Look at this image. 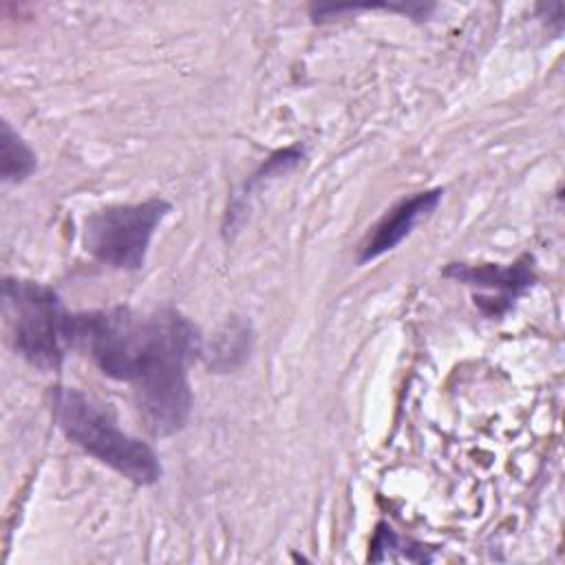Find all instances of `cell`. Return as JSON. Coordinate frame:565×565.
Here are the masks:
<instances>
[{"instance_id": "obj_1", "label": "cell", "mask_w": 565, "mask_h": 565, "mask_svg": "<svg viewBox=\"0 0 565 565\" xmlns=\"http://www.w3.org/2000/svg\"><path fill=\"white\" fill-rule=\"evenodd\" d=\"M75 349L88 351L108 377L130 382L146 428L177 433L192 408L188 364L201 353L194 324L172 309L137 313L128 307L75 316Z\"/></svg>"}, {"instance_id": "obj_2", "label": "cell", "mask_w": 565, "mask_h": 565, "mask_svg": "<svg viewBox=\"0 0 565 565\" xmlns=\"http://www.w3.org/2000/svg\"><path fill=\"white\" fill-rule=\"evenodd\" d=\"M53 413L71 441L88 455L110 466L126 479L150 486L161 477V463L154 450L124 433L108 411L71 386L53 388Z\"/></svg>"}, {"instance_id": "obj_3", "label": "cell", "mask_w": 565, "mask_h": 565, "mask_svg": "<svg viewBox=\"0 0 565 565\" xmlns=\"http://www.w3.org/2000/svg\"><path fill=\"white\" fill-rule=\"evenodd\" d=\"M2 298L11 316L18 353L40 369H57L75 349V316L57 294L31 280L4 278Z\"/></svg>"}, {"instance_id": "obj_4", "label": "cell", "mask_w": 565, "mask_h": 565, "mask_svg": "<svg viewBox=\"0 0 565 565\" xmlns=\"http://www.w3.org/2000/svg\"><path fill=\"white\" fill-rule=\"evenodd\" d=\"M168 212L170 203L163 199L99 210L86 221V249L110 267L139 269L150 238Z\"/></svg>"}, {"instance_id": "obj_5", "label": "cell", "mask_w": 565, "mask_h": 565, "mask_svg": "<svg viewBox=\"0 0 565 565\" xmlns=\"http://www.w3.org/2000/svg\"><path fill=\"white\" fill-rule=\"evenodd\" d=\"M441 199V190H426V192H417L404 201H399L395 207H391L384 218L373 227V234L369 236V241L362 245L360 252V263H369L377 256H382L384 252L393 249L399 241H404L411 230L417 225V221H422L426 214H430L437 203Z\"/></svg>"}, {"instance_id": "obj_6", "label": "cell", "mask_w": 565, "mask_h": 565, "mask_svg": "<svg viewBox=\"0 0 565 565\" xmlns=\"http://www.w3.org/2000/svg\"><path fill=\"white\" fill-rule=\"evenodd\" d=\"M446 276H452L457 280H463L468 285H479V287H488V289H497V302L501 307V311H505L510 307V300L516 298L519 294H523L532 280H534V271H532V258L530 256H521L514 265L501 267V265H450L444 271Z\"/></svg>"}, {"instance_id": "obj_7", "label": "cell", "mask_w": 565, "mask_h": 565, "mask_svg": "<svg viewBox=\"0 0 565 565\" xmlns=\"http://www.w3.org/2000/svg\"><path fill=\"white\" fill-rule=\"evenodd\" d=\"M2 181L18 183L26 179L35 170V154L33 150L11 130L9 124H2Z\"/></svg>"}]
</instances>
